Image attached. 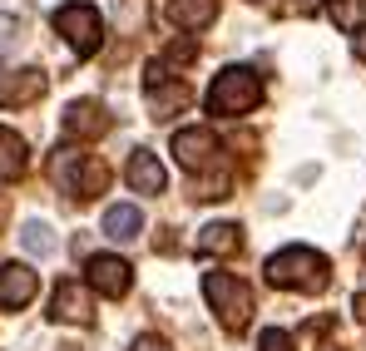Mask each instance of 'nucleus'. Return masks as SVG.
Wrapping results in <instances>:
<instances>
[{
  "label": "nucleus",
  "mask_w": 366,
  "mask_h": 351,
  "mask_svg": "<svg viewBox=\"0 0 366 351\" xmlns=\"http://www.w3.org/2000/svg\"><path fill=\"white\" fill-rule=\"evenodd\" d=\"M40 292V277L25 267V262H5L0 267V312H20V307H30Z\"/></svg>",
  "instance_id": "10"
},
{
  "label": "nucleus",
  "mask_w": 366,
  "mask_h": 351,
  "mask_svg": "<svg viewBox=\"0 0 366 351\" xmlns=\"http://www.w3.org/2000/svg\"><path fill=\"white\" fill-rule=\"evenodd\" d=\"M332 277V262L317 247H282L267 257V282L282 292H322Z\"/></svg>",
  "instance_id": "1"
},
{
  "label": "nucleus",
  "mask_w": 366,
  "mask_h": 351,
  "mask_svg": "<svg viewBox=\"0 0 366 351\" xmlns=\"http://www.w3.org/2000/svg\"><path fill=\"white\" fill-rule=\"evenodd\" d=\"M0 213H5V208H0Z\"/></svg>",
  "instance_id": "25"
},
{
  "label": "nucleus",
  "mask_w": 366,
  "mask_h": 351,
  "mask_svg": "<svg viewBox=\"0 0 366 351\" xmlns=\"http://www.w3.org/2000/svg\"><path fill=\"white\" fill-rule=\"evenodd\" d=\"M203 257H228V252H238L243 247V228L238 223H208V228H198V242H193Z\"/></svg>",
  "instance_id": "15"
},
{
  "label": "nucleus",
  "mask_w": 366,
  "mask_h": 351,
  "mask_svg": "<svg viewBox=\"0 0 366 351\" xmlns=\"http://www.w3.org/2000/svg\"><path fill=\"white\" fill-rule=\"evenodd\" d=\"M55 30L64 35V45L74 50L79 59H89L99 50V40H104V20H99V10L89 5V0H69L55 10Z\"/></svg>",
  "instance_id": "5"
},
{
  "label": "nucleus",
  "mask_w": 366,
  "mask_h": 351,
  "mask_svg": "<svg viewBox=\"0 0 366 351\" xmlns=\"http://www.w3.org/2000/svg\"><path fill=\"white\" fill-rule=\"evenodd\" d=\"M84 287L119 302V297L134 287V267H129L124 257H114V252H94V257L84 262Z\"/></svg>",
  "instance_id": "6"
},
{
  "label": "nucleus",
  "mask_w": 366,
  "mask_h": 351,
  "mask_svg": "<svg viewBox=\"0 0 366 351\" xmlns=\"http://www.w3.org/2000/svg\"><path fill=\"white\" fill-rule=\"evenodd\" d=\"M50 178H55V188L69 193V198H99L104 188H109V169L94 159V154H84V149H55V159H50Z\"/></svg>",
  "instance_id": "3"
},
{
  "label": "nucleus",
  "mask_w": 366,
  "mask_h": 351,
  "mask_svg": "<svg viewBox=\"0 0 366 351\" xmlns=\"http://www.w3.org/2000/svg\"><path fill=\"white\" fill-rule=\"evenodd\" d=\"M20 242H25V252H40V257L55 252V233H50V223H25Z\"/></svg>",
  "instance_id": "18"
},
{
  "label": "nucleus",
  "mask_w": 366,
  "mask_h": 351,
  "mask_svg": "<svg viewBox=\"0 0 366 351\" xmlns=\"http://www.w3.org/2000/svg\"><path fill=\"white\" fill-rule=\"evenodd\" d=\"M257 351H292V337H287L282 327H267V332L257 337Z\"/></svg>",
  "instance_id": "19"
},
{
  "label": "nucleus",
  "mask_w": 366,
  "mask_h": 351,
  "mask_svg": "<svg viewBox=\"0 0 366 351\" xmlns=\"http://www.w3.org/2000/svg\"><path fill=\"white\" fill-rule=\"evenodd\" d=\"M332 351H337V347H332Z\"/></svg>",
  "instance_id": "26"
},
{
  "label": "nucleus",
  "mask_w": 366,
  "mask_h": 351,
  "mask_svg": "<svg viewBox=\"0 0 366 351\" xmlns=\"http://www.w3.org/2000/svg\"><path fill=\"white\" fill-rule=\"evenodd\" d=\"M144 89H149V109H154V119H174L183 104H188V84L169 74V64H164V59H154V64H149Z\"/></svg>",
  "instance_id": "7"
},
{
  "label": "nucleus",
  "mask_w": 366,
  "mask_h": 351,
  "mask_svg": "<svg viewBox=\"0 0 366 351\" xmlns=\"http://www.w3.org/2000/svg\"><path fill=\"white\" fill-rule=\"evenodd\" d=\"M208 114L218 119H238V114H252L257 104H262V79H257V69H247V64H228V69H218L213 74V84H208Z\"/></svg>",
  "instance_id": "2"
},
{
  "label": "nucleus",
  "mask_w": 366,
  "mask_h": 351,
  "mask_svg": "<svg viewBox=\"0 0 366 351\" xmlns=\"http://www.w3.org/2000/svg\"><path fill=\"white\" fill-rule=\"evenodd\" d=\"M124 178H129V188H134V193H149V198H159V193L169 188V174H164L159 154H149V149H134V154H129Z\"/></svg>",
  "instance_id": "12"
},
{
  "label": "nucleus",
  "mask_w": 366,
  "mask_h": 351,
  "mask_svg": "<svg viewBox=\"0 0 366 351\" xmlns=\"http://www.w3.org/2000/svg\"><path fill=\"white\" fill-rule=\"evenodd\" d=\"M25 169H30V149H25V139H20L15 129L0 124V183L25 178Z\"/></svg>",
  "instance_id": "16"
},
{
  "label": "nucleus",
  "mask_w": 366,
  "mask_h": 351,
  "mask_svg": "<svg viewBox=\"0 0 366 351\" xmlns=\"http://www.w3.org/2000/svg\"><path fill=\"white\" fill-rule=\"evenodd\" d=\"M94 302H89V287L79 282H60L55 297H50V322H89Z\"/></svg>",
  "instance_id": "14"
},
{
  "label": "nucleus",
  "mask_w": 366,
  "mask_h": 351,
  "mask_svg": "<svg viewBox=\"0 0 366 351\" xmlns=\"http://www.w3.org/2000/svg\"><path fill=\"white\" fill-rule=\"evenodd\" d=\"M352 307H357V317H362V322H366V292L357 297V302H352Z\"/></svg>",
  "instance_id": "24"
},
{
  "label": "nucleus",
  "mask_w": 366,
  "mask_h": 351,
  "mask_svg": "<svg viewBox=\"0 0 366 351\" xmlns=\"http://www.w3.org/2000/svg\"><path fill=\"white\" fill-rule=\"evenodd\" d=\"M164 20L179 30H208L218 20V0H164Z\"/></svg>",
  "instance_id": "13"
},
{
  "label": "nucleus",
  "mask_w": 366,
  "mask_h": 351,
  "mask_svg": "<svg viewBox=\"0 0 366 351\" xmlns=\"http://www.w3.org/2000/svg\"><path fill=\"white\" fill-rule=\"evenodd\" d=\"M203 297L213 307V317L228 327V332H243L252 322V287L233 272H203Z\"/></svg>",
  "instance_id": "4"
},
{
  "label": "nucleus",
  "mask_w": 366,
  "mask_h": 351,
  "mask_svg": "<svg viewBox=\"0 0 366 351\" xmlns=\"http://www.w3.org/2000/svg\"><path fill=\"white\" fill-rule=\"evenodd\" d=\"M174 159H179V169L198 178L203 169L218 164V134L213 129H179L174 134Z\"/></svg>",
  "instance_id": "8"
},
{
  "label": "nucleus",
  "mask_w": 366,
  "mask_h": 351,
  "mask_svg": "<svg viewBox=\"0 0 366 351\" xmlns=\"http://www.w3.org/2000/svg\"><path fill=\"white\" fill-rule=\"evenodd\" d=\"M40 94H45V69L25 64V69H15V74H5V84H0V109H25V104H35Z\"/></svg>",
  "instance_id": "11"
},
{
  "label": "nucleus",
  "mask_w": 366,
  "mask_h": 351,
  "mask_svg": "<svg viewBox=\"0 0 366 351\" xmlns=\"http://www.w3.org/2000/svg\"><path fill=\"white\" fill-rule=\"evenodd\" d=\"M322 5H327V0H297V15H317Z\"/></svg>",
  "instance_id": "22"
},
{
  "label": "nucleus",
  "mask_w": 366,
  "mask_h": 351,
  "mask_svg": "<svg viewBox=\"0 0 366 351\" xmlns=\"http://www.w3.org/2000/svg\"><path fill=\"white\" fill-rule=\"evenodd\" d=\"M109 129H114V114L99 99H74L64 109V134H74V139H104Z\"/></svg>",
  "instance_id": "9"
},
{
  "label": "nucleus",
  "mask_w": 366,
  "mask_h": 351,
  "mask_svg": "<svg viewBox=\"0 0 366 351\" xmlns=\"http://www.w3.org/2000/svg\"><path fill=\"white\" fill-rule=\"evenodd\" d=\"M139 233H144V213H139L134 203H114V208H104V237H114V242H134Z\"/></svg>",
  "instance_id": "17"
},
{
  "label": "nucleus",
  "mask_w": 366,
  "mask_h": 351,
  "mask_svg": "<svg viewBox=\"0 0 366 351\" xmlns=\"http://www.w3.org/2000/svg\"><path fill=\"white\" fill-rule=\"evenodd\" d=\"M15 35H20V20H15V15H0V55L15 45Z\"/></svg>",
  "instance_id": "20"
},
{
  "label": "nucleus",
  "mask_w": 366,
  "mask_h": 351,
  "mask_svg": "<svg viewBox=\"0 0 366 351\" xmlns=\"http://www.w3.org/2000/svg\"><path fill=\"white\" fill-rule=\"evenodd\" d=\"M129 351H169V342L149 332V337H139V342H134V347H129Z\"/></svg>",
  "instance_id": "21"
},
{
  "label": "nucleus",
  "mask_w": 366,
  "mask_h": 351,
  "mask_svg": "<svg viewBox=\"0 0 366 351\" xmlns=\"http://www.w3.org/2000/svg\"><path fill=\"white\" fill-rule=\"evenodd\" d=\"M357 59L366 64V30H357Z\"/></svg>",
  "instance_id": "23"
}]
</instances>
